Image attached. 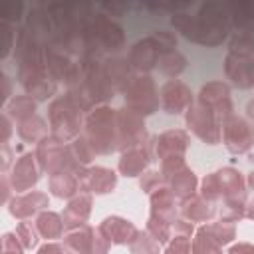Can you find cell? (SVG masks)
<instances>
[{
    "label": "cell",
    "instance_id": "obj_24",
    "mask_svg": "<svg viewBox=\"0 0 254 254\" xmlns=\"http://www.w3.org/2000/svg\"><path fill=\"white\" fill-rule=\"evenodd\" d=\"M91 194L89 192H77L73 198H69L67 206L62 212L64 218V226L65 230H73L79 228L87 222L89 214H91Z\"/></svg>",
    "mask_w": 254,
    "mask_h": 254
},
{
    "label": "cell",
    "instance_id": "obj_31",
    "mask_svg": "<svg viewBox=\"0 0 254 254\" xmlns=\"http://www.w3.org/2000/svg\"><path fill=\"white\" fill-rule=\"evenodd\" d=\"M18 135L26 143H40L48 137V123L40 115H32L18 123Z\"/></svg>",
    "mask_w": 254,
    "mask_h": 254
},
{
    "label": "cell",
    "instance_id": "obj_43",
    "mask_svg": "<svg viewBox=\"0 0 254 254\" xmlns=\"http://www.w3.org/2000/svg\"><path fill=\"white\" fill-rule=\"evenodd\" d=\"M151 40L155 42V46H157V50H159L161 54L171 52V50L177 48V38H175L171 32H165V30L153 32V34H151Z\"/></svg>",
    "mask_w": 254,
    "mask_h": 254
},
{
    "label": "cell",
    "instance_id": "obj_19",
    "mask_svg": "<svg viewBox=\"0 0 254 254\" xmlns=\"http://www.w3.org/2000/svg\"><path fill=\"white\" fill-rule=\"evenodd\" d=\"M50 200H48V194L46 192H40V190H28L20 196H14L10 198L8 202V210L14 218L18 220H28L40 212H44L48 208Z\"/></svg>",
    "mask_w": 254,
    "mask_h": 254
},
{
    "label": "cell",
    "instance_id": "obj_29",
    "mask_svg": "<svg viewBox=\"0 0 254 254\" xmlns=\"http://www.w3.org/2000/svg\"><path fill=\"white\" fill-rule=\"evenodd\" d=\"M50 190L58 198H73L79 192V177L71 171H62L50 177Z\"/></svg>",
    "mask_w": 254,
    "mask_h": 254
},
{
    "label": "cell",
    "instance_id": "obj_48",
    "mask_svg": "<svg viewBox=\"0 0 254 254\" xmlns=\"http://www.w3.org/2000/svg\"><path fill=\"white\" fill-rule=\"evenodd\" d=\"M38 254H67V252H65V248L60 246L58 242H46V244L38 250Z\"/></svg>",
    "mask_w": 254,
    "mask_h": 254
},
{
    "label": "cell",
    "instance_id": "obj_50",
    "mask_svg": "<svg viewBox=\"0 0 254 254\" xmlns=\"http://www.w3.org/2000/svg\"><path fill=\"white\" fill-rule=\"evenodd\" d=\"M0 83H2V105L6 107L10 97V79L6 77V73H0Z\"/></svg>",
    "mask_w": 254,
    "mask_h": 254
},
{
    "label": "cell",
    "instance_id": "obj_2",
    "mask_svg": "<svg viewBox=\"0 0 254 254\" xmlns=\"http://www.w3.org/2000/svg\"><path fill=\"white\" fill-rule=\"evenodd\" d=\"M97 155H111L119 151V131H117V109L109 105H97L85 115L81 133Z\"/></svg>",
    "mask_w": 254,
    "mask_h": 254
},
{
    "label": "cell",
    "instance_id": "obj_49",
    "mask_svg": "<svg viewBox=\"0 0 254 254\" xmlns=\"http://www.w3.org/2000/svg\"><path fill=\"white\" fill-rule=\"evenodd\" d=\"M228 254H254V246L248 244V242H238V244H232Z\"/></svg>",
    "mask_w": 254,
    "mask_h": 254
},
{
    "label": "cell",
    "instance_id": "obj_12",
    "mask_svg": "<svg viewBox=\"0 0 254 254\" xmlns=\"http://www.w3.org/2000/svg\"><path fill=\"white\" fill-rule=\"evenodd\" d=\"M117 131H119V151L121 153L127 149L145 145L149 141L143 115H139L127 107L117 109Z\"/></svg>",
    "mask_w": 254,
    "mask_h": 254
},
{
    "label": "cell",
    "instance_id": "obj_23",
    "mask_svg": "<svg viewBox=\"0 0 254 254\" xmlns=\"http://www.w3.org/2000/svg\"><path fill=\"white\" fill-rule=\"evenodd\" d=\"M151 161H153V157H151L149 141H147L145 145H139V147H133V149L123 151L117 169L125 177H139V175H143L147 171V167H149Z\"/></svg>",
    "mask_w": 254,
    "mask_h": 254
},
{
    "label": "cell",
    "instance_id": "obj_17",
    "mask_svg": "<svg viewBox=\"0 0 254 254\" xmlns=\"http://www.w3.org/2000/svg\"><path fill=\"white\" fill-rule=\"evenodd\" d=\"M40 173L42 171H40L36 153H24L12 165V173L8 175L10 177V187L14 190H30L40 181Z\"/></svg>",
    "mask_w": 254,
    "mask_h": 254
},
{
    "label": "cell",
    "instance_id": "obj_40",
    "mask_svg": "<svg viewBox=\"0 0 254 254\" xmlns=\"http://www.w3.org/2000/svg\"><path fill=\"white\" fill-rule=\"evenodd\" d=\"M16 36L18 34H14V30L8 22H0V60L8 58L10 50L16 44Z\"/></svg>",
    "mask_w": 254,
    "mask_h": 254
},
{
    "label": "cell",
    "instance_id": "obj_46",
    "mask_svg": "<svg viewBox=\"0 0 254 254\" xmlns=\"http://www.w3.org/2000/svg\"><path fill=\"white\" fill-rule=\"evenodd\" d=\"M173 234H179V236H190L192 232H194V228H192V222H189V220H185V218H177L175 222H173Z\"/></svg>",
    "mask_w": 254,
    "mask_h": 254
},
{
    "label": "cell",
    "instance_id": "obj_44",
    "mask_svg": "<svg viewBox=\"0 0 254 254\" xmlns=\"http://www.w3.org/2000/svg\"><path fill=\"white\" fill-rule=\"evenodd\" d=\"M163 185V177H161V173L159 171H145L143 175H141V179H139V187L145 190V192H153L155 189H159Z\"/></svg>",
    "mask_w": 254,
    "mask_h": 254
},
{
    "label": "cell",
    "instance_id": "obj_7",
    "mask_svg": "<svg viewBox=\"0 0 254 254\" xmlns=\"http://www.w3.org/2000/svg\"><path fill=\"white\" fill-rule=\"evenodd\" d=\"M185 123L187 127L206 145H216L222 139V119L204 103L194 99L189 109L185 111Z\"/></svg>",
    "mask_w": 254,
    "mask_h": 254
},
{
    "label": "cell",
    "instance_id": "obj_53",
    "mask_svg": "<svg viewBox=\"0 0 254 254\" xmlns=\"http://www.w3.org/2000/svg\"><path fill=\"white\" fill-rule=\"evenodd\" d=\"M246 218L254 220V198L246 200Z\"/></svg>",
    "mask_w": 254,
    "mask_h": 254
},
{
    "label": "cell",
    "instance_id": "obj_21",
    "mask_svg": "<svg viewBox=\"0 0 254 254\" xmlns=\"http://www.w3.org/2000/svg\"><path fill=\"white\" fill-rule=\"evenodd\" d=\"M149 202H151V218L163 220L167 224H173L179 216V206H177V198L175 194L169 190V187L161 185L159 189H155L149 194Z\"/></svg>",
    "mask_w": 254,
    "mask_h": 254
},
{
    "label": "cell",
    "instance_id": "obj_33",
    "mask_svg": "<svg viewBox=\"0 0 254 254\" xmlns=\"http://www.w3.org/2000/svg\"><path fill=\"white\" fill-rule=\"evenodd\" d=\"M4 113H8L10 119H16L20 123V121L36 115V99H32L30 95H16L6 103Z\"/></svg>",
    "mask_w": 254,
    "mask_h": 254
},
{
    "label": "cell",
    "instance_id": "obj_13",
    "mask_svg": "<svg viewBox=\"0 0 254 254\" xmlns=\"http://www.w3.org/2000/svg\"><path fill=\"white\" fill-rule=\"evenodd\" d=\"M222 143L232 155H244L254 145L252 125L238 115H230L222 123Z\"/></svg>",
    "mask_w": 254,
    "mask_h": 254
},
{
    "label": "cell",
    "instance_id": "obj_30",
    "mask_svg": "<svg viewBox=\"0 0 254 254\" xmlns=\"http://www.w3.org/2000/svg\"><path fill=\"white\" fill-rule=\"evenodd\" d=\"M36 226H38V232L42 238H62L64 234V218L62 214L54 212V210H44L36 216Z\"/></svg>",
    "mask_w": 254,
    "mask_h": 254
},
{
    "label": "cell",
    "instance_id": "obj_54",
    "mask_svg": "<svg viewBox=\"0 0 254 254\" xmlns=\"http://www.w3.org/2000/svg\"><path fill=\"white\" fill-rule=\"evenodd\" d=\"M246 115L252 119V123H254V99L252 101H248V105H246Z\"/></svg>",
    "mask_w": 254,
    "mask_h": 254
},
{
    "label": "cell",
    "instance_id": "obj_32",
    "mask_svg": "<svg viewBox=\"0 0 254 254\" xmlns=\"http://www.w3.org/2000/svg\"><path fill=\"white\" fill-rule=\"evenodd\" d=\"M196 232L208 236L210 240H214V242L220 244V246L230 244V242L236 238V228H234V224L222 222V220H218V222H204L202 226H198Z\"/></svg>",
    "mask_w": 254,
    "mask_h": 254
},
{
    "label": "cell",
    "instance_id": "obj_52",
    "mask_svg": "<svg viewBox=\"0 0 254 254\" xmlns=\"http://www.w3.org/2000/svg\"><path fill=\"white\" fill-rule=\"evenodd\" d=\"M8 165H10V149L8 145H2V173H6Z\"/></svg>",
    "mask_w": 254,
    "mask_h": 254
},
{
    "label": "cell",
    "instance_id": "obj_16",
    "mask_svg": "<svg viewBox=\"0 0 254 254\" xmlns=\"http://www.w3.org/2000/svg\"><path fill=\"white\" fill-rule=\"evenodd\" d=\"M196 99L210 107L222 121L232 115V99H230V87L224 81H208L200 87Z\"/></svg>",
    "mask_w": 254,
    "mask_h": 254
},
{
    "label": "cell",
    "instance_id": "obj_45",
    "mask_svg": "<svg viewBox=\"0 0 254 254\" xmlns=\"http://www.w3.org/2000/svg\"><path fill=\"white\" fill-rule=\"evenodd\" d=\"M22 250H24V246H22V242L18 240V236L16 234H12V232H6L4 236H2V254H22Z\"/></svg>",
    "mask_w": 254,
    "mask_h": 254
},
{
    "label": "cell",
    "instance_id": "obj_35",
    "mask_svg": "<svg viewBox=\"0 0 254 254\" xmlns=\"http://www.w3.org/2000/svg\"><path fill=\"white\" fill-rule=\"evenodd\" d=\"M228 54L240 56V58H254V36L234 34L228 42Z\"/></svg>",
    "mask_w": 254,
    "mask_h": 254
},
{
    "label": "cell",
    "instance_id": "obj_26",
    "mask_svg": "<svg viewBox=\"0 0 254 254\" xmlns=\"http://www.w3.org/2000/svg\"><path fill=\"white\" fill-rule=\"evenodd\" d=\"M101 65H103V73H105V77H107V81L111 83V87L115 89V93L117 91H125L127 89V85L133 81V73H131V65H129V62L127 60H123V58H111V56H107V58H103L101 60Z\"/></svg>",
    "mask_w": 254,
    "mask_h": 254
},
{
    "label": "cell",
    "instance_id": "obj_34",
    "mask_svg": "<svg viewBox=\"0 0 254 254\" xmlns=\"http://www.w3.org/2000/svg\"><path fill=\"white\" fill-rule=\"evenodd\" d=\"M157 67L163 75L167 77H177L179 73L185 71L187 67V58L177 52V50H171V52H165L159 56V62H157Z\"/></svg>",
    "mask_w": 254,
    "mask_h": 254
},
{
    "label": "cell",
    "instance_id": "obj_14",
    "mask_svg": "<svg viewBox=\"0 0 254 254\" xmlns=\"http://www.w3.org/2000/svg\"><path fill=\"white\" fill-rule=\"evenodd\" d=\"M46 64H48V69L52 73V77L62 83H65L67 87L73 85L77 79H79V62L75 64L65 52L54 48V46H46Z\"/></svg>",
    "mask_w": 254,
    "mask_h": 254
},
{
    "label": "cell",
    "instance_id": "obj_41",
    "mask_svg": "<svg viewBox=\"0 0 254 254\" xmlns=\"http://www.w3.org/2000/svg\"><path fill=\"white\" fill-rule=\"evenodd\" d=\"M24 4L20 0H8L0 4V22H18L22 16Z\"/></svg>",
    "mask_w": 254,
    "mask_h": 254
},
{
    "label": "cell",
    "instance_id": "obj_10",
    "mask_svg": "<svg viewBox=\"0 0 254 254\" xmlns=\"http://www.w3.org/2000/svg\"><path fill=\"white\" fill-rule=\"evenodd\" d=\"M64 248L67 254H107L109 242L97 228L83 224L79 228L67 230L64 236Z\"/></svg>",
    "mask_w": 254,
    "mask_h": 254
},
{
    "label": "cell",
    "instance_id": "obj_5",
    "mask_svg": "<svg viewBox=\"0 0 254 254\" xmlns=\"http://www.w3.org/2000/svg\"><path fill=\"white\" fill-rule=\"evenodd\" d=\"M48 121H50V131L52 137L60 139L62 143H71L75 137H79L81 127H83V111L75 107L65 95L58 97L50 103L48 109Z\"/></svg>",
    "mask_w": 254,
    "mask_h": 254
},
{
    "label": "cell",
    "instance_id": "obj_39",
    "mask_svg": "<svg viewBox=\"0 0 254 254\" xmlns=\"http://www.w3.org/2000/svg\"><path fill=\"white\" fill-rule=\"evenodd\" d=\"M192 254H222V246L216 244L214 240H210L208 236L196 232V236L192 240Z\"/></svg>",
    "mask_w": 254,
    "mask_h": 254
},
{
    "label": "cell",
    "instance_id": "obj_15",
    "mask_svg": "<svg viewBox=\"0 0 254 254\" xmlns=\"http://www.w3.org/2000/svg\"><path fill=\"white\" fill-rule=\"evenodd\" d=\"M159 99H161V107L163 111L171 113V115H179L183 111L189 109V105L194 101L192 91L189 85H185L179 79H169L161 85L159 91Z\"/></svg>",
    "mask_w": 254,
    "mask_h": 254
},
{
    "label": "cell",
    "instance_id": "obj_20",
    "mask_svg": "<svg viewBox=\"0 0 254 254\" xmlns=\"http://www.w3.org/2000/svg\"><path fill=\"white\" fill-rule=\"evenodd\" d=\"M97 230L109 244H131L137 236V226L123 216H107L99 222Z\"/></svg>",
    "mask_w": 254,
    "mask_h": 254
},
{
    "label": "cell",
    "instance_id": "obj_22",
    "mask_svg": "<svg viewBox=\"0 0 254 254\" xmlns=\"http://www.w3.org/2000/svg\"><path fill=\"white\" fill-rule=\"evenodd\" d=\"M159 56L161 52L157 50L155 42L151 40V36L135 42L129 50V56H127V62L133 69L141 71V73H147L151 71L153 67H157V62H159Z\"/></svg>",
    "mask_w": 254,
    "mask_h": 254
},
{
    "label": "cell",
    "instance_id": "obj_18",
    "mask_svg": "<svg viewBox=\"0 0 254 254\" xmlns=\"http://www.w3.org/2000/svg\"><path fill=\"white\" fill-rule=\"evenodd\" d=\"M117 187V175L107 167H89L79 177V192L107 194Z\"/></svg>",
    "mask_w": 254,
    "mask_h": 254
},
{
    "label": "cell",
    "instance_id": "obj_25",
    "mask_svg": "<svg viewBox=\"0 0 254 254\" xmlns=\"http://www.w3.org/2000/svg\"><path fill=\"white\" fill-rule=\"evenodd\" d=\"M224 73L234 85L252 87L254 85V58H240V56L228 54L224 60Z\"/></svg>",
    "mask_w": 254,
    "mask_h": 254
},
{
    "label": "cell",
    "instance_id": "obj_42",
    "mask_svg": "<svg viewBox=\"0 0 254 254\" xmlns=\"http://www.w3.org/2000/svg\"><path fill=\"white\" fill-rule=\"evenodd\" d=\"M163 254H192L190 236H179V234H173L171 240L167 242V248H165Z\"/></svg>",
    "mask_w": 254,
    "mask_h": 254
},
{
    "label": "cell",
    "instance_id": "obj_55",
    "mask_svg": "<svg viewBox=\"0 0 254 254\" xmlns=\"http://www.w3.org/2000/svg\"><path fill=\"white\" fill-rule=\"evenodd\" d=\"M246 185H248L250 190H254V171L248 173V177H246Z\"/></svg>",
    "mask_w": 254,
    "mask_h": 254
},
{
    "label": "cell",
    "instance_id": "obj_28",
    "mask_svg": "<svg viewBox=\"0 0 254 254\" xmlns=\"http://www.w3.org/2000/svg\"><path fill=\"white\" fill-rule=\"evenodd\" d=\"M181 214L185 220L189 222H208L210 218H214L216 208L212 202H208L204 196L200 194H192L187 200L181 202Z\"/></svg>",
    "mask_w": 254,
    "mask_h": 254
},
{
    "label": "cell",
    "instance_id": "obj_8",
    "mask_svg": "<svg viewBox=\"0 0 254 254\" xmlns=\"http://www.w3.org/2000/svg\"><path fill=\"white\" fill-rule=\"evenodd\" d=\"M161 177L163 185L175 194L177 200H187L189 196L196 194V175L187 167L185 159H165L161 161Z\"/></svg>",
    "mask_w": 254,
    "mask_h": 254
},
{
    "label": "cell",
    "instance_id": "obj_6",
    "mask_svg": "<svg viewBox=\"0 0 254 254\" xmlns=\"http://www.w3.org/2000/svg\"><path fill=\"white\" fill-rule=\"evenodd\" d=\"M36 159H38V165H40V171L42 173H48V177L56 175V173H62V171H71L75 173L77 177H81V173L85 171L83 165H79L71 151H69V145L62 143L60 139L48 135L46 139H42L36 147Z\"/></svg>",
    "mask_w": 254,
    "mask_h": 254
},
{
    "label": "cell",
    "instance_id": "obj_9",
    "mask_svg": "<svg viewBox=\"0 0 254 254\" xmlns=\"http://www.w3.org/2000/svg\"><path fill=\"white\" fill-rule=\"evenodd\" d=\"M123 95H125V107L135 111V113H139V115H143V117L155 113L159 109V105H161L157 85H155L153 77L147 75V73L135 75L133 81L123 91Z\"/></svg>",
    "mask_w": 254,
    "mask_h": 254
},
{
    "label": "cell",
    "instance_id": "obj_3",
    "mask_svg": "<svg viewBox=\"0 0 254 254\" xmlns=\"http://www.w3.org/2000/svg\"><path fill=\"white\" fill-rule=\"evenodd\" d=\"M200 196L208 202H236L246 204V181L240 171L222 167L214 173L204 175L200 183Z\"/></svg>",
    "mask_w": 254,
    "mask_h": 254
},
{
    "label": "cell",
    "instance_id": "obj_36",
    "mask_svg": "<svg viewBox=\"0 0 254 254\" xmlns=\"http://www.w3.org/2000/svg\"><path fill=\"white\" fill-rule=\"evenodd\" d=\"M69 151H71V155H73V159L79 163V165H89L93 159H95V151H93V147L89 145V141L83 137V135H79V137H75L71 143H69Z\"/></svg>",
    "mask_w": 254,
    "mask_h": 254
},
{
    "label": "cell",
    "instance_id": "obj_38",
    "mask_svg": "<svg viewBox=\"0 0 254 254\" xmlns=\"http://www.w3.org/2000/svg\"><path fill=\"white\" fill-rule=\"evenodd\" d=\"M16 236H18V240L22 242V246L24 248H28V250H32L36 244H38V236H40V232H38V226H36V222H32L30 218L28 220H22V222H18V226H16Z\"/></svg>",
    "mask_w": 254,
    "mask_h": 254
},
{
    "label": "cell",
    "instance_id": "obj_47",
    "mask_svg": "<svg viewBox=\"0 0 254 254\" xmlns=\"http://www.w3.org/2000/svg\"><path fill=\"white\" fill-rule=\"evenodd\" d=\"M0 125H2V137H0V143L6 145L8 143V137L12 133V123H10V115L8 113H2L0 117Z\"/></svg>",
    "mask_w": 254,
    "mask_h": 254
},
{
    "label": "cell",
    "instance_id": "obj_27",
    "mask_svg": "<svg viewBox=\"0 0 254 254\" xmlns=\"http://www.w3.org/2000/svg\"><path fill=\"white\" fill-rule=\"evenodd\" d=\"M230 20V28L236 34H250L254 36V2H228L224 4Z\"/></svg>",
    "mask_w": 254,
    "mask_h": 254
},
{
    "label": "cell",
    "instance_id": "obj_4",
    "mask_svg": "<svg viewBox=\"0 0 254 254\" xmlns=\"http://www.w3.org/2000/svg\"><path fill=\"white\" fill-rule=\"evenodd\" d=\"M125 44L123 28L103 14H95L83 32V56L101 58L103 54L119 52Z\"/></svg>",
    "mask_w": 254,
    "mask_h": 254
},
{
    "label": "cell",
    "instance_id": "obj_51",
    "mask_svg": "<svg viewBox=\"0 0 254 254\" xmlns=\"http://www.w3.org/2000/svg\"><path fill=\"white\" fill-rule=\"evenodd\" d=\"M10 177L6 173H2V202H10L8 200V194H10Z\"/></svg>",
    "mask_w": 254,
    "mask_h": 254
},
{
    "label": "cell",
    "instance_id": "obj_37",
    "mask_svg": "<svg viewBox=\"0 0 254 254\" xmlns=\"http://www.w3.org/2000/svg\"><path fill=\"white\" fill-rule=\"evenodd\" d=\"M159 242L147 232V230H139L135 240L129 244L131 254H161L159 252Z\"/></svg>",
    "mask_w": 254,
    "mask_h": 254
},
{
    "label": "cell",
    "instance_id": "obj_11",
    "mask_svg": "<svg viewBox=\"0 0 254 254\" xmlns=\"http://www.w3.org/2000/svg\"><path fill=\"white\" fill-rule=\"evenodd\" d=\"M187 149H189V133L185 129H169L149 139V151L153 161L185 159Z\"/></svg>",
    "mask_w": 254,
    "mask_h": 254
},
{
    "label": "cell",
    "instance_id": "obj_1",
    "mask_svg": "<svg viewBox=\"0 0 254 254\" xmlns=\"http://www.w3.org/2000/svg\"><path fill=\"white\" fill-rule=\"evenodd\" d=\"M171 24L175 30H179L187 40L200 44V46H220L230 30L228 12L222 4L206 2L198 8L194 16L179 12L171 18Z\"/></svg>",
    "mask_w": 254,
    "mask_h": 254
}]
</instances>
